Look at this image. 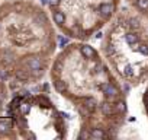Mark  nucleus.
I'll list each match as a JSON object with an SVG mask.
<instances>
[{
	"label": "nucleus",
	"mask_w": 148,
	"mask_h": 140,
	"mask_svg": "<svg viewBox=\"0 0 148 140\" xmlns=\"http://www.w3.org/2000/svg\"><path fill=\"white\" fill-rule=\"evenodd\" d=\"M9 105V89L6 86V80L0 76V115H5L8 112Z\"/></svg>",
	"instance_id": "7"
},
{
	"label": "nucleus",
	"mask_w": 148,
	"mask_h": 140,
	"mask_svg": "<svg viewBox=\"0 0 148 140\" xmlns=\"http://www.w3.org/2000/svg\"><path fill=\"white\" fill-rule=\"evenodd\" d=\"M48 78L52 91L76 112L77 139L118 137L128 118V101L100 50L89 41H71L57 53Z\"/></svg>",
	"instance_id": "1"
},
{
	"label": "nucleus",
	"mask_w": 148,
	"mask_h": 140,
	"mask_svg": "<svg viewBox=\"0 0 148 140\" xmlns=\"http://www.w3.org/2000/svg\"><path fill=\"white\" fill-rule=\"evenodd\" d=\"M19 139H67L70 123L65 112L45 92H22L9 102L6 112Z\"/></svg>",
	"instance_id": "4"
},
{
	"label": "nucleus",
	"mask_w": 148,
	"mask_h": 140,
	"mask_svg": "<svg viewBox=\"0 0 148 140\" xmlns=\"http://www.w3.org/2000/svg\"><path fill=\"white\" fill-rule=\"evenodd\" d=\"M142 105H144L145 117H147V120H148V82H147V88H145L144 95H142Z\"/></svg>",
	"instance_id": "8"
},
{
	"label": "nucleus",
	"mask_w": 148,
	"mask_h": 140,
	"mask_svg": "<svg viewBox=\"0 0 148 140\" xmlns=\"http://www.w3.org/2000/svg\"><path fill=\"white\" fill-rule=\"evenodd\" d=\"M58 31L36 0H0V76L13 86H34L58 53Z\"/></svg>",
	"instance_id": "2"
},
{
	"label": "nucleus",
	"mask_w": 148,
	"mask_h": 140,
	"mask_svg": "<svg viewBox=\"0 0 148 140\" xmlns=\"http://www.w3.org/2000/svg\"><path fill=\"white\" fill-rule=\"evenodd\" d=\"M57 31L71 41H89L121 10V0H47Z\"/></svg>",
	"instance_id": "5"
},
{
	"label": "nucleus",
	"mask_w": 148,
	"mask_h": 140,
	"mask_svg": "<svg viewBox=\"0 0 148 140\" xmlns=\"http://www.w3.org/2000/svg\"><path fill=\"white\" fill-rule=\"evenodd\" d=\"M99 50L122 83L136 88L148 82V21L129 6L103 29Z\"/></svg>",
	"instance_id": "3"
},
{
	"label": "nucleus",
	"mask_w": 148,
	"mask_h": 140,
	"mask_svg": "<svg viewBox=\"0 0 148 140\" xmlns=\"http://www.w3.org/2000/svg\"><path fill=\"white\" fill-rule=\"evenodd\" d=\"M126 6L134 9L136 13H139L145 21H148V0H125Z\"/></svg>",
	"instance_id": "6"
}]
</instances>
